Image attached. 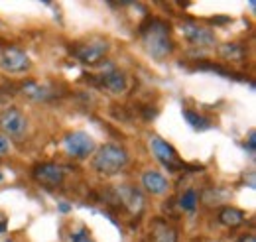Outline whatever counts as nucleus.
<instances>
[{
  "label": "nucleus",
  "mask_w": 256,
  "mask_h": 242,
  "mask_svg": "<svg viewBox=\"0 0 256 242\" xmlns=\"http://www.w3.org/2000/svg\"><path fill=\"white\" fill-rule=\"evenodd\" d=\"M110 50V44L104 40H95V42H85V44H75L71 48V54L85 65H100L102 58Z\"/></svg>",
  "instance_id": "5"
},
{
  "label": "nucleus",
  "mask_w": 256,
  "mask_h": 242,
  "mask_svg": "<svg viewBox=\"0 0 256 242\" xmlns=\"http://www.w3.org/2000/svg\"><path fill=\"white\" fill-rule=\"evenodd\" d=\"M4 242H12V240H4Z\"/></svg>",
  "instance_id": "26"
},
{
  "label": "nucleus",
  "mask_w": 256,
  "mask_h": 242,
  "mask_svg": "<svg viewBox=\"0 0 256 242\" xmlns=\"http://www.w3.org/2000/svg\"><path fill=\"white\" fill-rule=\"evenodd\" d=\"M219 56H221L224 61H230V63H242L244 58H246V50H244L240 44L228 42V44H223V46L219 48Z\"/></svg>",
  "instance_id": "16"
},
{
  "label": "nucleus",
  "mask_w": 256,
  "mask_h": 242,
  "mask_svg": "<svg viewBox=\"0 0 256 242\" xmlns=\"http://www.w3.org/2000/svg\"><path fill=\"white\" fill-rule=\"evenodd\" d=\"M60 211L67 212V211H69V205H67V203H62V205H60Z\"/></svg>",
  "instance_id": "24"
},
{
  "label": "nucleus",
  "mask_w": 256,
  "mask_h": 242,
  "mask_svg": "<svg viewBox=\"0 0 256 242\" xmlns=\"http://www.w3.org/2000/svg\"><path fill=\"white\" fill-rule=\"evenodd\" d=\"M197 201H199L197 191H195V189H188V191L182 195V199H180V207H182L184 211L193 212L197 209Z\"/></svg>",
  "instance_id": "18"
},
{
  "label": "nucleus",
  "mask_w": 256,
  "mask_h": 242,
  "mask_svg": "<svg viewBox=\"0 0 256 242\" xmlns=\"http://www.w3.org/2000/svg\"><path fill=\"white\" fill-rule=\"evenodd\" d=\"M140 36L146 52L154 60H166L176 50V44L172 40V26L162 18H148L144 24H140Z\"/></svg>",
  "instance_id": "1"
},
{
  "label": "nucleus",
  "mask_w": 256,
  "mask_h": 242,
  "mask_svg": "<svg viewBox=\"0 0 256 242\" xmlns=\"http://www.w3.org/2000/svg\"><path fill=\"white\" fill-rule=\"evenodd\" d=\"M152 242H178V230L166 220H154L152 224Z\"/></svg>",
  "instance_id": "15"
},
{
  "label": "nucleus",
  "mask_w": 256,
  "mask_h": 242,
  "mask_svg": "<svg viewBox=\"0 0 256 242\" xmlns=\"http://www.w3.org/2000/svg\"><path fill=\"white\" fill-rule=\"evenodd\" d=\"M184 118L190 122V126H193L195 130H207V128H211V122L207 120V118H203L201 114L193 112V110H184Z\"/></svg>",
  "instance_id": "17"
},
{
  "label": "nucleus",
  "mask_w": 256,
  "mask_h": 242,
  "mask_svg": "<svg viewBox=\"0 0 256 242\" xmlns=\"http://www.w3.org/2000/svg\"><path fill=\"white\" fill-rule=\"evenodd\" d=\"M182 34L195 48H211V46H215L213 30H209L207 26H201L195 20H184L182 22Z\"/></svg>",
  "instance_id": "7"
},
{
  "label": "nucleus",
  "mask_w": 256,
  "mask_h": 242,
  "mask_svg": "<svg viewBox=\"0 0 256 242\" xmlns=\"http://www.w3.org/2000/svg\"><path fill=\"white\" fill-rule=\"evenodd\" d=\"M28 130V118L24 116L22 110H18L16 106H6L4 110H0V132L8 138H22Z\"/></svg>",
  "instance_id": "4"
},
{
  "label": "nucleus",
  "mask_w": 256,
  "mask_h": 242,
  "mask_svg": "<svg viewBox=\"0 0 256 242\" xmlns=\"http://www.w3.org/2000/svg\"><path fill=\"white\" fill-rule=\"evenodd\" d=\"M236 242H256V236L254 234H242Z\"/></svg>",
  "instance_id": "23"
},
{
  "label": "nucleus",
  "mask_w": 256,
  "mask_h": 242,
  "mask_svg": "<svg viewBox=\"0 0 256 242\" xmlns=\"http://www.w3.org/2000/svg\"><path fill=\"white\" fill-rule=\"evenodd\" d=\"M142 187L148 193H152V195H164V193H168L170 183H168V180L162 176L160 172L148 170V172L142 174Z\"/></svg>",
  "instance_id": "12"
},
{
  "label": "nucleus",
  "mask_w": 256,
  "mask_h": 242,
  "mask_svg": "<svg viewBox=\"0 0 256 242\" xmlns=\"http://www.w3.org/2000/svg\"><path fill=\"white\" fill-rule=\"evenodd\" d=\"M64 148L71 158L85 160L95 152V140L87 132H81V130L69 132L64 138Z\"/></svg>",
  "instance_id": "6"
},
{
  "label": "nucleus",
  "mask_w": 256,
  "mask_h": 242,
  "mask_svg": "<svg viewBox=\"0 0 256 242\" xmlns=\"http://www.w3.org/2000/svg\"><path fill=\"white\" fill-rule=\"evenodd\" d=\"M0 67L6 73H26L32 67V61L26 52H22L14 46H8V48H4V52L0 56Z\"/></svg>",
  "instance_id": "8"
},
{
  "label": "nucleus",
  "mask_w": 256,
  "mask_h": 242,
  "mask_svg": "<svg viewBox=\"0 0 256 242\" xmlns=\"http://www.w3.org/2000/svg\"><path fill=\"white\" fill-rule=\"evenodd\" d=\"M197 69H201V71H211V73H219V75H223V77H234V73H230L228 69H224L221 65H213V63H199Z\"/></svg>",
  "instance_id": "19"
},
{
  "label": "nucleus",
  "mask_w": 256,
  "mask_h": 242,
  "mask_svg": "<svg viewBox=\"0 0 256 242\" xmlns=\"http://www.w3.org/2000/svg\"><path fill=\"white\" fill-rule=\"evenodd\" d=\"M2 230H4V222H2V224H0V232H2Z\"/></svg>",
  "instance_id": "25"
},
{
  "label": "nucleus",
  "mask_w": 256,
  "mask_h": 242,
  "mask_svg": "<svg viewBox=\"0 0 256 242\" xmlns=\"http://www.w3.org/2000/svg\"><path fill=\"white\" fill-rule=\"evenodd\" d=\"M8 152H10V140H8L4 134H0V160H2Z\"/></svg>",
  "instance_id": "21"
},
{
  "label": "nucleus",
  "mask_w": 256,
  "mask_h": 242,
  "mask_svg": "<svg viewBox=\"0 0 256 242\" xmlns=\"http://www.w3.org/2000/svg\"><path fill=\"white\" fill-rule=\"evenodd\" d=\"M108 193H110V201L108 203L116 201V205L126 209L130 214H140L144 211L146 203H144V195H142L140 189H136L132 185H118V187L110 189Z\"/></svg>",
  "instance_id": "3"
},
{
  "label": "nucleus",
  "mask_w": 256,
  "mask_h": 242,
  "mask_svg": "<svg viewBox=\"0 0 256 242\" xmlns=\"http://www.w3.org/2000/svg\"><path fill=\"white\" fill-rule=\"evenodd\" d=\"M20 91L24 92L28 98H32V100H50L52 96H54V91L48 87V85H42V83H38V81H24L22 85H20Z\"/></svg>",
  "instance_id": "13"
},
{
  "label": "nucleus",
  "mask_w": 256,
  "mask_h": 242,
  "mask_svg": "<svg viewBox=\"0 0 256 242\" xmlns=\"http://www.w3.org/2000/svg\"><path fill=\"white\" fill-rule=\"evenodd\" d=\"M96 85L104 87L106 91L112 92V94H120V92L126 91L128 79L122 71L114 69V65H108V67H106V71H104V73H100V75L96 77Z\"/></svg>",
  "instance_id": "11"
},
{
  "label": "nucleus",
  "mask_w": 256,
  "mask_h": 242,
  "mask_svg": "<svg viewBox=\"0 0 256 242\" xmlns=\"http://www.w3.org/2000/svg\"><path fill=\"white\" fill-rule=\"evenodd\" d=\"M69 242H93V240H91V234H89L87 226L81 224L77 230H73V232L69 234Z\"/></svg>",
  "instance_id": "20"
},
{
  "label": "nucleus",
  "mask_w": 256,
  "mask_h": 242,
  "mask_svg": "<svg viewBox=\"0 0 256 242\" xmlns=\"http://www.w3.org/2000/svg\"><path fill=\"white\" fill-rule=\"evenodd\" d=\"M244 220H246L244 211H240L236 207H223L219 211V222L226 228H238Z\"/></svg>",
  "instance_id": "14"
},
{
  "label": "nucleus",
  "mask_w": 256,
  "mask_h": 242,
  "mask_svg": "<svg viewBox=\"0 0 256 242\" xmlns=\"http://www.w3.org/2000/svg\"><path fill=\"white\" fill-rule=\"evenodd\" d=\"M254 144H256V132L250 130V134H248V152L250 154H254Z\"/></svg>",
  "instance_id": "22"
},
{
  "label": "nucleus",
  "mask_w": 256,
  "mask_h": 242,
  "mask_svg": "<svg viewBox=\"0 0 256 242\" xmlns=\"http://www.w3.org/2000/svg\"><path fill=\"white\" fill-rule=\"evenodd\" d=\"M128 166V152L118 144H102L93 156V170L102 176H116Z\"/></svg>",
  "instance_id": "2"
},
{
  "label": "nucleus",
  "mask_w": 256,
  "mask_h": 242,
  "mask_svg": "<svg viewBox=\"0 0 256 242\" xmlns=\"http://www.w3.org/2000/svg\"><path fill=\"white\" fill-rule=\"evenodd\" d=\"M32 178L38 183L46 185V187H60L64 183L65 172L62 166L52 164V162H44V164H36L32 170Z\"/></svg>",
  "instance_id": "9"
},
{
  "label": "nucleus",
  "mask_w": 256,
  "mask_h": 242,
  "mask_svg": "<svg viewBox=\"0 0 256 242\" xmlns=\"http://www.w3.org/2000/svg\"><path fill=\"white\" fill-rule=\"evenodd\" d=\"M150 148L152 154L156 156V160L162 162L166 168H170L172 172H178L182 168V162L178 158V152L172 144H168L166 140H162L160 136H152L150 138Z\"/></svg>",
  "instance_id": "10"
}]
</instances>
